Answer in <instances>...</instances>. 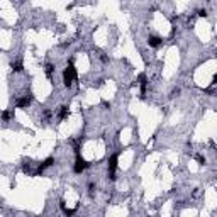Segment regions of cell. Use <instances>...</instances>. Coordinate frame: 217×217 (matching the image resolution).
<instances>
[{
    "instance_id": "cell-15",
    "label": "cell",
    "mask_w": 217,
    "mask_h": 217,
    "mask_svg": "<svg viewBox=\"0 0 217 217\" xmlns=\"http://www.w3.org/2000/svg\"><path fill=\"white\" fill-rule=\"evenodd\" d=\"M93 190H95V183L90 181V183H88V192H90V193H93Z\"/></svg>"
},
{
    "instance_id": "cell-6",
    "label": "cell",
    "mask_w": 217,
    "mask_h": 217,
    "mask_svg": "<svg viewBox=\"0 0 217 217\" xmlns=\"http://www.w3.org/2000/svg\"><path fill=\"white\" fill-rule=\"evenodd\" d=\"M137 81H139L141 85V97L146 95V87H148V77L144 73H141L139 77H137Z\"/></svg>"
},
{
    "instance_id": "cell-17",
    "label": "cell",
    "mask_w": 217,
    "mask_h": 217,
    "mask_svg": "<svg viewBox=\"0 0 217 217\" xmlns=\"http://www.w3.org/2000/svg\"><path fill=\"white\" fill-rule=\"evenodd\" d=\"M199 15H200V17H205V15H207V10H199Z\"/></svg>"
},
{
    "instance_id": "cell-9",
    "label": "cell",
    "mask_w": 217,
    "mask_h": 217,
    "mask_svg": "<svg viewBox=\"0 0 217 217\" xmlns=\"http://www.w3.org/2000/svg\"><path fill=\"white\" fill-rule=\"evenodd\" d=\"M68 114H70V110H68V107H66V105H61V107H59V110H58V117L61 119V121H65V119L68 117Z\"/></svg>"
},
{
    "instance_id": "cell-13",
    "label": "cell",
    "mask_w": 217,
    "mask_h": 217,
    "mask_svg": "<svg viewBox=\"0 0 217 217\" xmlns=\"http://www.w3.org/2000/svg\"><path fill=\"white\" fill-rule=\"evenodd\" d=\"M178 95H180V88H173L171 93H170V97H171V99H175V97H178Z\"/></svg>"
},
{
    "instance_id": "cell-8",
    "label": "cell",
    "mask_w": 217,
    "mask_h": 217,
    "mask_svg": "<svg viewBox=\"0 0 217 217\" xmlns=\"http://www.w3.org/2000/svg\"><path fill=\"white\" fill-rule=\"evenodd\" d=\"M59 207H61V210L65 212V215H66V217L75 215V212H77V209H78V205L75 207V209H66V205H65V200H59Z\"/></svg>"
},
{
    "instance_id": "cell-10",
    "label": "cell",
    "mask_w": 217,
    "mask_h": 217,
    "mask_svg": "<svg viewBox=\"0 0 217 217\" xmlns=\"http://www.w3.org/2000/svg\"><path fill=\"white\" fill-rule=\"evenodd\" d=\"M44 71H46V77L51 80V78H53V73H54V65H51V63H46Z\"/></svg>"
},
{
    "instance_id": "cell-18",
    "label": "cell",
    "mask_w": 217,
    "mask_h": 217,
    "mask_svg": "<svg viewBox=\"0 0 217 217\" xmlns=\"http://www.w3.org/2000/svg\"><path fill=\"white\" fill-rule=\"evenodd\" d=\"M102 103H103V107H107V109H110V103H109V102H105V100H103Z\"/></svg>"
},
{
    "instance_id": "cell-14",
    "label": "cell",
    "mask_w": 217,
    "mask_h": 217,
    "mask_svg": "<svg viewBox=\"0 0 217 217\" xmlns=\"http://www.w3.org/2000/svg\"><path fill=\"white\" fill-rule=\"evenodd\" d=\"M195 159L200 163V165H205V158H204L202 155H195Z\"/></svg>"
},
{
    "instance_id": "cell-1",
    "label": "cell",
    "mask_w": 217,
    "mask_h": 217,
    "mask_svg": "<svg viewBox=\"0 0 217 217\" xmlns=\"http://www.w3.org/2000/svg\"><path fill=\"white\" fill-rule=\"evenodd\" d=\"M75 80H77V70H75V66H73V59H70V65L63 71V85H65L66 88H70Z\"/></svg>"
},
{
    "instance_id": "cell-16",
    "label": "cell",
    "mask_w": 217,
    "mask_h": 217,
    "mask_svg": "<svg viewBox=\"0 0 217 217\" xmlns=\"http://www.w3.org/2000/svg\"><path fill=\"white\" fill-rule=\"evenodd\" d=\"M100 59H102V61H103V63H107V61H109V58H107V56H105V54H100Z\"/></svg>"
},
{
    "instance_id": "cell-2",
    "label": "cell",
    "mask_w": 217,
    "mask_h": 217,
    "mask_svg": "<svg viewBox=\"0 0 217 217\" xmlns=\"http://www.w3.org/2000/svg\"><path fill=\"white\" fill-rule=\"evenodd\" d=\"M117 161H119V153H114V155L109 158V178L112 181L115 180V170H117Z\"/></svg>"
},
{
    "instance_id": "cell-7",
    "label": "cell",
    "mask_w": 217,
    "mask_h": 217,
    "mask_svg": "<svg viewBox=\"0 0 217 217\" xmlns=\"http://www.w3.org/2000/svg\"><path fill=\"white\" fill-rule=\"evenodd\" d=\"M148 44H149V48H159L163 44V39L158 36H149L148 37Z\"/></svg>"
},
{
    "instance_id": "cell-5",
    "label": "cell",
    "mask_w": 217,
    "mask_h": 217,
    "mask_svg": "<svg viewBox=\"0 0 217 217\" xmlns=\"http://www.w3.org/2000/svg\"><path fill=\"white\" fill-rule=\"evenodd\" d=\"M54 163H56V161H54V158H53V156H49V158H46L44 161H43L39 166H37V170L32 173V175H36V177H37V175H43V173H44V170H48L49 166H53Z\"/></svg>"
},
{
    "instance_id": "cell-4",
    "label": "cell",
    "mask_w": 217,
    "mask_h": 217,
    "mask_svg": "<svg viewBox=\"0 0 217 217\" xmlns=\"http://www.w3.org/2000/svg\"><path fill=\"white\" fill-rule=\"evenodd\" d=\"M32 99H34L32 93L27 92L26 95H22L21 99H17V102H15V107H17V109H27V107L32 103Z\"/></svg>"
},
{
    "instance_id": "cell-3",
    "label": "cell",
    "mask_w": 217,
    "mask_h": 217,
    "mask_svg": "<svg viewBox=\"0 0 217 217\" xmlns=\"http://www.w3.org/2000/svg\"><path fill=\"white\" fill-rule=\"evenodd\" d=\"M88 166H90V163L87 161V159H83L80 155H77V159H75V165H73V171L75 173H78V175H80V173H83L85 170L88 168Z\"/></svg>"
},
{
    "instance_id": "cell-12",
    "label": "cell",
    "mask_w": 217,
    "mask_h": 217,
    "mask_svg": "<svg viewBox=\"0 0 217 217\" xmlns=\"http://www.w3.org/2000/svg\"><path fill=\"white\" fill-rule=\"evenodd\" d=\"M12 115H14V112H12V110H5V112H2V121H5V122L10 121Z\"/></svg>"
},
{
    "instance_id": "cell-11",
    "label": "cell",
    "mask_w": 217,
    "mask_h": 217,
    "mask_svg": "<svg viewBox=\"0 0 217 217\" xmlns=\"http://www.w3.org/2000/svg\"><path fill=\"white\" fill-rule=\"evenodd\" d=\"M10 68H12V71L19 73V71L24 70V65H22V61H15V63H12V65H10Z\"/></svg>"
}]
</instances>
